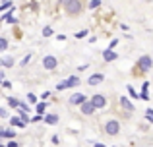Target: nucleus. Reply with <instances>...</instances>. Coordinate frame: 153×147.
I'll use <instances>...</instances> for the list:
<instances>
[{
  "label": "nucleus",
  "instance_id": "obj_28",
  "mask_svg": "<svg viewBox=\"0 0 153 147\" xmlns=\"http://www.w3.org/2000/svg\"><path fill=\"white\" fill-rule=\"evenodd\" d=\"M146 116L149 118V120H153V110H147V112H146Z\"/></svg>",
  "mask_w": 153,
  "mask_h": 147
},
{
  "label": "nucleus",
  "instance_id": "obj_29",
  "mask_svg": "<svg viewBox=\"0 0 153 147\" xmlns=\"http://www.w3.org/2000/svg\"><path fill=\"white\" fill-rule=\"evenodd\" d=\"M116 45H118V41H116V39H114V41H112V43H111V45H108V49H114V47H116Z\"/></svg>",
  "mask_w": 153,
  "mask_h": 147
},
{
  "label": "nucleus",
  "instance_id": "obj_16",
  "mask_svg": "<svg viewBox=\"0 0 153 147\" xmlns=\"http://www.w3.org/2000/svg\"><path fill=\"white\" fill-rule=\"evenodd\" d=\"M8 49V41L4 37H0V52H2V50H6Z\"/></svg>",
  "mask_w": 153,
  "mask_h": 147
},
{
  "label": "nucleus",
  "instance_id": "obj_18",
  "mask_svg": "<svg viewBox=\"0 0 153 147\" xmlns=\"http://www.w3.org/2000/svg\"><path fill=\"white\" fill-rule=\"evenodd\" d=\"M4 137H16L14 130H4Z\"/></svg>",
  "mask_w": 153,
  "mask_h": 147
},
{
  "label": "nucleus",
  "instance_id": "obj_15",
  "mask_svg": "<svg viewBox=\"0 0 153 147\" xmlns=\"http://www.w3.org/2000/svg\"><path fill=\"white\" fill-rule=\"evenodd\" d=\"M8 105H10L12 109H18V106H19V101H18V99H14V97H10V99H8Z\"/></svg>",
  "mask_w": 153,
  "mask_h": 147
},
{
  "label": "nucleus",
  "instance_id": "obj_31",
  "mask_svg": "<svg viewBox=\"0 0 153 147\" xmlns=\"http://www.w3.org/2000/svg\"><path fill=\"white\" fill-rule=\"evenodd\" d=\"M0 137H4V128H0Z\"/></svg>",
  "mask_w": 153,
  "mask_h": 147
},
{
  "label": "nucleus",
  "instance_id": "obj_17",
  "mask_svg": "<svg viewBox=\"0 0 153 147\" xmlns=\"http://www.w3.org/2000/svg\"><path fill=\"white\" fill-rule=\"evenodd\" d=\"M45 109H47V103H39V105H37V112H39V114L45 112Z\"/></svg>",
  "mask_w": 153,
  "mask_h": 147
},
{
  "label": "nucleus",
  "instance_id": "obj_24",
  "mask_svg": "<svg viewBox=\"0 0 153 147\" xmlns=\"http://www.w3.org/2000/svg\"><path fill=\"white\" fill-rule=\"evenodd\" d=\"M27 101H29V103H37V97H35L33 93H29V95H27Z\"/></svg>",
  "mask_w": 153,
  "mask_h": 147
},
{
  "label": "nucleus",
  "instance_id": "obj_2",
  "mask_svg": "<svg viewBox=\"0 0 153 147\" xmlns=\"http://www.w3.org/2000/svg\"><path fill=\"white\" fill-rule=\"evenodd\" d=\"M151 66H153V60H151V56H147V54H143L142 58H140L138 62H136V66H134V78H142L143 74H147L151 70Z\"/></svg>",
  "mask_w": 153,
  "mask_h": 147
},
{
  "label": "nucleus",
  "instance_id": "obj_26",
  "mask_svg": "<svg viewBox=\"0 0 153 147\" xmlns=\"http://www.w3.org/2000/svg\"><path fill=\"white\" fill-rule=\"evenodd\" d=\"M19 118H22V120H23V122H29V116H27V114H23V112H22V114H19Z\"/></svg>",
  "mask_w": 153,
  "mask_h": 147
},
{
  "label": "nucleus",
  "instance_id": "obj_8",
  "mask_svg": "<svg viewBox=\"0 0 153 147\" xmlns=\"http://www.w3.org/2000/svg\"><path fill=\"white\" fill-rule=\"evenodd\" d=\"M105 81V75L103 74H93V75H89V79H87V83L89 85H99V83H103Z\"/></svg>",
  "mask_w": 153,
  "mask_h": 147
},
{
  "label": "nucleus",
  "instance_id": "obj_21",
  "mask_svg": "<svg viewBox=\"0 0 153 147\" xmlns=\"http://www.w3.org/2000/svg\"><path fill=\"white\" fill-rule=\"evenodd\" d=\"M56 89H58V91H62V89H68V83H66V81L58 83V85H56Z\"/></svg>",
  "mask_w": 153,
  "mask_h": 147
},
{
  "label": "nucleus",
  "instance_id": "obj_10",
  "mask_svg": "<svg viewBox=\"0 0 153 147\" xmlns=\"http://www.w3.org/2000/svg\"><path fill=\"white\" fill-rule=\"evenodd\" d=\"M120 105H122V109H124V110H128V112H132V110H134V106H132V103L128 101L126 97H120Z\"/></svg>",
  "mask_w": 153,
  "mask_h": 147
},
{
  "label": "nucleus",
  "instance_id": "obj_7",
  "mask_svg": "<svg viewBox=\"0 0 153 147\" xmlns=\"http://www.w3.org/2000/svg\"><path fill=\"white\" fill-rule=\"evenodd\" d=\"M87 101V97L85 95H82V93H76V95H72L70 97V105H74V106H79L82 103H85Z\"/></svg>",
  "mask_w": 153,
  "mask_h": 147
},
{
  "label": "nucleus",
  "instance_id": "obj_11",
  "mask_svg": "<svg viewBox=\"0 0 153 147\" xmlns=\"http://www.w3.org/2000/svg\"><path fill=\"white\" fill-rule=\"evenodd\" d=\"M66 83H68V87L79 85V78H78V75H72V78H68V79H66Z\"/></svg>",
  "mask_w": 153,
  "mask_h": 147
},
{
  "label": "nucleus",
  "instance_id": "obj_1",
  "mask_svg": "<svg viewBox=\"0 0 153 147\" xmlns=\"http://www.w3.org/2000/svg\"><path fill=\"white\" fill-rule=\"evenodd\" d=\"M62 8L68 18H78L85 10V2L83 0H62Z\"/></svg>",
  "mask_w": 153,
  "mask_h": 147
},
{
  "label": "nucleus",
  "instance_id": "obj_3",
  "mask_svg": "<svg viewBox=\"0 0 153 147\" xmlns=\"http://www.w3.org/2000/svg\"><path fill=\"white\" fill-rule=\"evenodd\" d=\"M103 132L107 134V136H111V137L118 136V134H120V120H116V118H108V120H105Z\"/></svg>",
  "mask_w": 153,
  "mask_h": 147
},
{
  "label": "nucleus",
  "instance_id": "obj_6",
  "mask_svg": "<svg viewBox=\"0 0 153 147\" xmlns=\"http://www.w3.org/2000/svg\"><path fill=\"white\" fill-rule=\"evenodd\" d=\"M79 110H82V114H85V116H91V114L95 112V106H93V103L91 101H85V103H82V105H79Z\"/></svg>",
  "mask_w": 153,
  "mask_h": 147
},
{
  "label": "nucleus",
  "instance_id": "obj_12",
  "mask_svg": "<svg viewBox=\"0 0 153 147\" xmlns=\"http://www.w3.org/2000/svg\"><path fill=\"white\" fill-rule=\"evenodd\" d=\"M0 66H6V68H10V66H14V58H2V60H0Z\"/></svg>",
  "mask_w": 153,
  "mask_h": 147
},
{
  "label": "nucleus",
  "instance_id": "obj_30",
  "mask_svg": "<svg viewBox=\"0 0 153 147\" xmlns=\"http://www.w3.org/2000/svg\"><path fill=\"white\" fill-rule=\"evenodd\" d=\"M6 147H18V143H16V141H10V143H8Z\"/></svg>",
  "mask_w": 153,
  "mask_h": 147
},
{
  "label": "nucleus",
  "instance_id": "obj_27",
  "mask_svg": "<svg viewBox=\"0 0 153 147\" xmlns=\"http://www.w3.org/2000/svg\"><path fill=\"white\" fill-rule=\"evenodd\" d=\"M85 35H87V31H79V33L76 35V37H78V39H82V37H85Z\"/></svg>",
  "mask_w": 153,
  "mask_h": 147
},
{
  "label": "nucleus",
  "instance_id": "obj_32",
  "mask_svg": "<svg viewBox=\"0 0 153 147\" xmlns=\"http://www.w3.org/2000/svg\"><path fill=\"white\" fill-rule=\"evenodd\" d=\"M0 147H4V145H0Z\"/></svg>",
  "mask_w": 153,
  "mask_h": 147
},
{
  "label": "nucleus",
  "instance_id": "obj_23",
  "mask_svg": "<svg viewBox=\"0 0 153 147\" xmlns=\"http://www.w3.org/2000/svg\"><path fill=\"white\" fill-rule=\"evenodd\" d=\"M10 6H12V4H10V0H6V2H4L2 6H0V12H4L6 8H10Z\"/></svg>",
  "mask_w": 153,
  "mask_h": 147
},
{
  "label": "nucleus",
  "instance_id": "obj_4",
  "mask_svg": "<svg viewBox=\"0 0 153 147\" xmlns=\"http://www.w3.org/2000/svg\"><path fill=\"white\" fill-rule=\"evenodd\" d=\"M89 101L93 103V106H95V109H97V110H99V109H105V106L108 105V99L105 97V95H101V93H95L93 97L89 99Z\"/></svg>",
  "mask_w": 153,
  "mask_h": 147
},
{
  "label": "nucleus",
  "instance_id": "obj_19",
  "mask_svg": "<svg viewBox=\"0 0 153 147\" xmlns=\"http://www.w3.org/2000/svg\"><path fill=\"white\" fill-rule=\"evenodd\" d=\"M52 35V29L51 27H45V29H43V37H51Z\"/></svg>",
  "mask_w": 153,
  "mask_h": 147
},
{
  "label": "nucleus",
  "instance_id": "obj_5",
  "mask_svg": "<svg viewBox=\"0 0 153 147\" xmlns=\"http://www.w3.org/2000/svg\"><path fill=\"white\" fill-rule=\"evenodd\" d=\"M56 66H58V60H56V56L49 54V56L43 58V68H45V70H54Z\"/></svg>",
  "mask_w": 153,
  "mask_h": 147
},
{
  "label": "nucleus",
  "instance_id": "obj_9",
  "mask_svg": "<svg viewBox=\"0 0 153 147\" xmlns=\"http://www.w3.org/2000/svg\"><path fill=\"white\" fill-rule=\"evenodd\" d=\"M103 58H105L107 62H112V60H116L118 56H116V52H112V49H107V50L103 52Z\"/></svg>",
  "mask_w": 153,
  "mask_h": 147
},
{
  "label": "nucleus",
  "instance_id": "obj_13",
  "mask_svg": "<svg viewBox=\"0 0 153 147\" xmlns=\"http://www.w3.org/2000/svg\"><path fill=\"white\" fill-rule=\"evenodd\" d=\"M10 124H12V126H19V128H23V126H25V122H23L19 116H16V118H12V122H10Z\"/></svg>",
  "mask_w": 153,
  "mask_h": 147
},
{
  "label": "nucleus",
  "instance_id": "obj_22",
  "mask_svg": "<svg viewBox=\"0 0 153 147\" xmlns=\"http://www.w3.org/2000/svg\"><path fill=\"white\" fill-rule=\"evenodd\" d=\"M128 91H130V95H132V97H136V99L140 97V95L136 93V89H134V87H132V85H128Z\"/></svg>",
  "mask_w": 153,
  "mask_h": 147
},
{
  "label": "nucleus",
  "instance_id": "obj_20",
  "mask_svg": "<svg viewBox=\"0 0 153 147\" xmlns=\"http://www.w3.org/2000/svg\"><path fill=\"white\" fill-rule=\"evenodd\" d=\"M29 60H31V54H27V56L23 58V60L19 62V64H22V66H27V64H29Z\"/></svg>",
  "mask_w": 153,
  "mask_h": 147
},
{
  "label": "nucleus",
  "instance_id": "obj_25",
  "mask_svg": "<svg viewBox=\"0 0 153 147\" xmlns=\"http://www.w3.org/2000/svg\"><path fill=\"white\" fill-rule=\"evenodd\" d=\"M99 4H101V0H91V2H89V8H97Z\"/></svg>",
  "mask_w": 153,
  "mask_h": 147
},
{
  "label": "nucleus",
  "instance_id": "obj_14",
  "mask_svg": "<svg viewBox=\"0 0 153 147\" xmlns=\"http://www.w3.org/2000/svg\"><path fill=\"white\" fill-rule=\"evenodd\" d=\"M45 122L47 124H56V122H58V116H56V114H49V116H45Z\"/></svg>",
  "mask_w": 153,
  "mask_h": 147
}]
</instances>
